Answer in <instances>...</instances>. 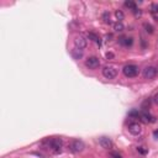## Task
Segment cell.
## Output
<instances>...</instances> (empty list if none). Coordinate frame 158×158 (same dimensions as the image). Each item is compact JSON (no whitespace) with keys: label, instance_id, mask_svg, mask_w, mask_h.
<instances>
[{"label":"cell","instance_id":"6da1fadb","mask_svg":"<svg viewBox=\"0 0 158 158\" xmlns=\"http://www.w3.org/2000/svg\"><path fill=\"white\" fill-rule=\"evenodd\" d=\"M123 74L126 75L128 78H135L137 74H139V67L135 66V64H128V66H125L122 69Z\"/></svg>","mask_w":158,"mask_h":158},{"label":"cell","instance_id":"7a4b0ae2","mask_svg":"<svg viewBox=\"0 0 158 158\" xmlns=\"http://www.w3.org/2000/svg\"><path fill=\"white\" fill-rule=\"evenodd\" d=\"M142 75H143V78L145 79H153L158 75V68L152 67V66L146 67L145 69H143V72H142Z\"/></svg>","mask_w":158,"mask_h":158},{"label":"cell","instance_id":"3957f363","mask_svg":"<svg viewBox=\"0 0 158 158\" xmlns=\"http://www.w3.org/2000/svg\"><path fill=\"white\" fill-rule=\"evenodd\" d=\"M102 75H104L106 79H114L116 75H118V69H116V67H114V66H106V67H104V69H102Z\"/></svg>","mask_w":158,"mask_h":158},{"label":"cell","instance_id":"277c9868","mask_svg":"<svg viewBox=\"0 0 158 158\" xmlns=\"http://www.w3.org/2000/svg\"><path fill=\"white\" fill-rule=\"evenodd\" d=\"M69 149L74 153H78V152H82L84 149V142L80 141V140H73L69 145Z\"/></svg>","mask_w":158,"mask_h":158},{"label":"cell","instance_id":"5b68a950","mask_svg":"<svg viewBox=\"0 0 158 158\" xmlns=\"http://www.w3.org/2000/svg\"><path fill=\"white\" fill-rule=\"evenodd\" d=\"M62 146H63V142L61 139H52L50 141V147L53 153H59L62 151Z\"/></svg>","mask_w":158,"mask_h":158},{"label":"cell","instance_id":"8992f818","mask_svg":"<svg viewBox=\"0 0 158 158\" xmlns=\"http://www.w3.org/2000/svg\"><path fill=\"white\" fill-rule=\"evenodd\" d=\"M85 66L89 69H97L100 66V61L98 57H89L88 59H85Z\"/></svg>","mask_w":158,"mask_h":158},{"label":"cell","instance_id":"52a82bcc","mask_svg":"<svg viewBox=\"0 0 158 158\" xmlns=\"http://www.w3.org/2000/svg\"><path fill=\"white\" fill-rule=\"evenodd\" d=\"M74 45H75V47L77 48H79V50H83V48H85L87 47V40L83 37V36H75V38H74Z\"/></svg>","mask_w":158,"mask_h":158},{"label":"cell","instance_id":"ba28073f","mask_svg":"<svg viewBox=\"0 0 158 158\" xmlns=\"http://www.w3.org/2000/svg\"><path fill=\"white\" fill-rule=\"evenodd\" d=\"M99 143H100V146H101L102 148H105V149H110V148H113V141L110 140L109 137H106V136L100 137Z\"/></svg>","mask_w":158,"mask_h":158},{"label":"cell","instance_id":"9c48e42d","mask_svg":"<svg viewBox=\"0 0 158 158\" xmlns=\"http://www.w3.org/2000/svg\"><path fill=\"white\" fill-rule=\"evenodd\" d=\"M128 131L130 133H132V135H140L141 131H142V128H141V125L140 123H137V122H132V123H130L128 125Z\"/></svg>","mask_w":158,"mask_h":158},{"label":"cell","instance_id":"30bf717a","mask_svg":"<svg viewBox=\"0 0 158 158\" xmlns=\"http://www.w3.org/2000/svg\"><path fill=\"white\" fill-rule=\"evenodd\" d=\"M140 118H141V120H142L143 122H146V123H149V122H153V121H154V118H153L152 115H149L147 111L142 113V114L140 115Z\"/></svg>","mask_w":158,"mask_h":158},{"label":"cell","instance_id":"8fae6325","mask_svg":"<svg viewBox=\"0 0 158 158\" xmlns=\"http://www.w3.org/2000/svg\"><path fill=\"white\" fill-rule=\"evenodd\" d=\"M133 38H131V37H121L119 41H120V43L121 45H123V46H131L132 45V41Z\"/></svg>","mask_w":158,"mask_h":158},{"label":"cell","instance_id":"7c38bea8","mask_svg":"<svg viewBox=\"0 0 158 158\" xmlns=\"http://www.w3.org/2000/svg\"><path fill=\"white\" fill-rule=\"evenodd\" d=\"M88 38L100 45V37L97 35V33H94V32H89V33H88Z\"/></svg>","mask_w":158,"mask_h":158},{"label":"cell","instance_id":"4fadbf2b","mask_svg":"<svg viewBox=\"0 0 158 158\" xmlns=\"http://www.w3.org/2000/svg\"><path fill=\"white\" fill-rule=\"evenodd\" d=\"M72 54H73V57H74L75 59H79V58H80L82 56H83V50H79V48H75V50H73Z\"/></svg>","mask_w":158,"mask_h":158},{"label":"cell","instance_id":"5bb4252c","mask_svg":"<svg viewBox=\"0 0 158 158\" xmlns=\"http://www.w3.org/2000/svg\"><path fill=\"white\" fill-rule=\"evenodd\" d=\"M125 6H126V8H128V9H131L132 11L136 10V4L132 1V0H126V1H125Z\"/></svg>","mask_w":158,"mask_h":158},{"label":"cell","instance_id":"9a60e30c","mask_svg":"<svg viewBox=\"0 0 158 158\" xmlns=\"http://www.w3.org/2000/svg\"><path fill=\"white\" fill-rule=\"evenodd\" d=\"M123 29H125V27H123V25H122V22H116L115 25H114V30L116 31V32H121V31H123Z\"/></svg>","mask_w":158,"mask_h":158},{"label":"cell","instance_id":"2e32d148","mask_svg":"<svg viewBox=\"0 0 158 158\" xmlns=\"http://www.w3.org/2000/svg\"><path fill=\"white\" fill-rule=\"evenodd\" d=\"M115 16H116V19H118V21L121 22V20H123V12L120 11V10H116L115 11Z\"/></svg>","mask_w":158,"mask_h":158},{"label":"cell","instance_id":"e0dca14e","mask_svg":"<svg viewBox=\"0 0 158 158\" xmlns=\"http://www.w3.org/2000/svg\"><path fill=\"white\" fill-rule=\"evenodd\" d=\"M102 20H104L105 24H110V14L109 12H104V15H102Z\"/></svg>","mask_w":158,"mask_h":158},{"label":"cell","instance_id":"ac0fdd59","mask_svg":"<svg viewBox=\"0 0 158 158\" xmlns=\"http://www.w3.org/2000/svg\"><path fill=\"white\" fill-rule=\"evenodd\" d=\"M137 151H139L141 154H147L148 153V149H146L145 147H137Z\"/></svg>","mask_w":158,"mask_h":158},{"label":"cell","instance_id":"d6986e66","mask_svg":"<svg viewBox=\"0 0 158 158\" xmlns=\"http://www.w3.org/2000/svg\"><path fill=\"white\" fill-rule=\"evenodd\" d=\"M145 29H146V31L149 32V33H152V32H153V27L151 26V25H148V24H145Z\"/></svg>","mask_w":158,"mask_h":158},{"label":"cell","instance_id":"ffe728a7","mask_svg":"<svg viewBox=\"0 0 158 158\" xmlns=\"http://www.w3.org/2000/svg\"><path fill=\"white\" fill-rule=\"evenodd\" d=\"M128 115H130V116H136V118H140V115H141V114H140L139 111H131Z\"/></svg>","mask_w":158,"mask_h":158},{"label":"cell","instance_id":"44dd1931","mask_svg":"<svg viewBox=\"0 0 158 158\" xmlns=\"http://www.w3.org/2000/svg\"><path fill=\"white\" fill-rule=\"evenodd\" d=\"M152 12H158V4H153L152 5Z\"/></svg>","mask_w":158,"mask_h":158},{"label":"cell","instance_id":"7402d4cb","mask_svg":"<svg viewBox=\"0 0 158 158\" xmlns=\"http://www.w3.org/2000/svg\"><path fill=\"white\" fill-rule=\"evenodd\" d=\"M153 101H154V104H157L158 105V93L154 95V97H153Z\"/></svg>","mask_w":158,"mask_h":158},{"label":"cell","instance_id":"603a6c76","mask_svg":"<svg viewBox=\"0 0 158 158\" xmlns=\"http://www.w3.org/2000/svg\"><path fill=\"white\" fill-rule=\"evenodd\" d=\"M153 136H154V139H157V140H158V130H156V131L153 132Z\"/></svg>","mask_w":158,"mask_h":158},{"label":"cell","instance_id":"cb8c5ba5","mask_svg":"<svg viewBox=\"0 0 158 158\" xmlns=\"http://www.w3.org/2000/svg\"><path fill=\"white\" fill-rule=\"evenodd\" d=\"M106 57H107V58H109V57L111 58V57H113V53H107V54H106Z\"/></svg>","mask_w":158,"mask_h":158}]
</instances>
